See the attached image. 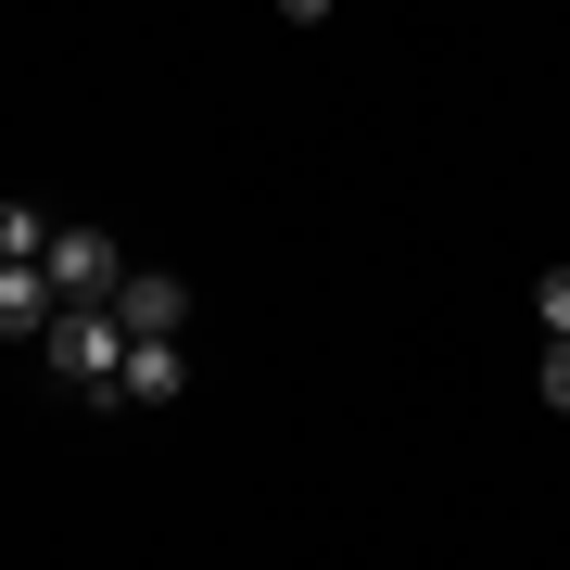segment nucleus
Listing matches in <instances>:
<instances>
[{
  "label": "nucleus",
  "instance_id": "f257e3e1",
  "mask_svg": "<svg viewBox=\"0 0 570 570\" xmlns=\"http://www.w3.org/2000/svg\"><path fill=\"white\" fill-rule=\"evenodd\" d=\"M39 355H51V381H63V393H102V406H115L127 330H115V305H63V317L39 330Z\"/></svg>",
  "mask_w": 570,
  "mask_h": 570
},
{
  "label": "nucleus",
  "instance_id": "f03ea898",
  "mask_svg": "<svg viewBox=\"0 0 570 570\" xmlns=\"http://www.w3.org/2000/svg\"><path fill=\"white\" fill-rule=\"evenodd\" d=\"M127 266H140V254H127L115 228H63V216H51V254H39L51 305H115V279H127Z\"/></svg>",
  "mask_w": 570,
  "mask_h": 570
},
{
  "label": "nucleus",
  "instance_id": "7ed1b4c3",
  "mask_svg": "<svg viewBox=\"0 0 570 570\" xmlns=\"http://www.w3.org/2000/svg\"><path fill=\"white\" fill-rule=\"evenodd\" d=\"M115 330H127V343H190V279L127 266V279H115Z\"/></svg>",
  "mask_w": 570,
  "mask_h": 570
},
{
  "label": "nucleus",
  "instance_id": "20e7f679",
  "mask_svg": "<svg viewBox=\"0 0 570 570\" xmlns=\"http://www.w3.org/2000/svg\"><path fill=\"white\" fill-rule=\"evenodd\" d=\"M178 393H190V343H127V367H115V406H178Z\"/></svg>",
  "mask_w": 570,
  "mask_h": 570
},
{
  "label": "nucleus",
  "instance_id": "39448f33",
  "mask_svg": "<svg viewBox=\"0 0 570 570\" xmlns=\"http://www.w3.org/2000/svg\"><path fill=\"white\" fill-rule=\"evenodd\" d=\"M51 317H63V305H51V279H39V266H0V343H39Z\"/></svg>",
  "mask_w": 570,
  "mask_h": 570
},
{
  "label": "nucleus",
  "instance_id": "423d86ee",
  "mask_svg": "<svg viewBox=\"0 0 570 570\" xmlns=\"http://www.w3.org/2000/svg\"><path fill=\"white\" fill-rule=\"evenodd\" d=\"M51 254V216L39 204H0V266H39Z\"/></svg>",
  "mask_w": 570,
  "mask_h": 570
},
{
  "label": "nucleus",
  "instance_id": "0eeeda50",
  "mask_svg": "<svg viewBox=\"0 0 570 570\" xmlns=\"http://www.w3.org/2000/svg\"><path fill=\"white\" fill-rule=\"evenodd\" d=\"M532 317H546V343H570V266H546V279H532Z\"/></svg>",
  "mask_w": 570,
  "mask_h": 570
},
{
  "label": "nucleus",
  "instance_id": "6e6552de",
  "mask_svg": "<svg viewBox=\"0 0 570 570\" xmlns=\"http://www.w3.org/2000/svg\"><path fill=\"white\" fill-rule=\"evenodd\" d=\"M546 406L570 419V343H546Z\"/></svg>",
  "mask_w": 570,
  "mask_h": 570
}]
</instances>
